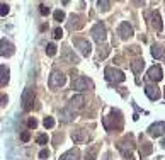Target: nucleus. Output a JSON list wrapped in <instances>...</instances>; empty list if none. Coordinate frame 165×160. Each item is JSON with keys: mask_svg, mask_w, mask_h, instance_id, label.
Returning a JSON list of instances; mask_svg holds the SVG:
<instances>
[{"mask_svg": "<svg viewBox=\"0 0 165 160\" xmlns=\"http://www.w3.org/2000/svg\"><path fill=\"white\" fill-rule=\"evenodd\" d=\"M130 53H131V54L140 53V48H138V46H131V48H130Z\"/></svg>", "mask_w": 165, "mask_h": 160, "instance_id": "38", "label": "nucleus"}, {"mask_svg": "<svg viewBox=\"0 0 165 160\" xmlns=\"http://www.w3.org/2000/svg\"><path fill=\"white\" fill-rule=\"evenodd\" d=\"M27 126H29V128H36V126H38V121H36V119L34 118H29V119H27Z\"/></svg>", "mask_w": 165, "mask_h": 160, "instance_id": "35", "label": "nucleus"}, {"mask_svg": "<svg viewBox=\"0 0 165 160\" xmlns=\"http://www.w3.org/2000/svg\"><path fill=\"white\" fill-rule=\"evenodd\" d=\"M97 7H99V10H109L111 9V2H106V0H99L97 2Z\"/></svg>", "mask_w": 165, "mask_h": 160, "instance_id": "26", "label": "nucleus"}, {"mask_svg": "<svg viewBox=\"0 0 165 160\" xmlns=\"http://www.w3.org/2000/svg\"><path fill=\"white\" fill-rule=\"evenodd\" d=\"M0 46H2V51H0V54H2L3 58H9L14 54V45H10L7 39H2L0 41Z\"/></svg>", "mask_w": 165, "mask_h": 160, "instance_id": "14", "label": "nucleus"}, {"mask_svg": "<svg viewBox=\"0 0 165 160\" xmlns=\"http://www.w3.org/2000/svg\"><path fill=\"white\" fill-rule=\"evenodd\" d=\"M39 12H41L43 16H48V14L51 12V10H49V7H48V5H44V3H41V5H39Z\"/></svg>", "mask_w": 165, "mask_h": 160, "instance_id": "32", "label": "nucleus"}, {"mask_svg": "<svg viewBox=\"0 0 165 160\" xmlns=\"http://www.w3.org/2000/svg\"><path fill=\"white\" fill-rule=\"evenodd\" d=\"M0 9H2V12H0V14H2V17H5L7 14H9V9H10V7L7 5V3H0Z\"/></svg>", "mask_w": 165, "mask_h": 160, "instance_id": "34", "label": "nucleus"}, {"mask_svg": "<svg viewBox=\"0 0 165 160\" xmlns=\"http://www.w3.org/2000/svg\"><path fill=\"white\" fill-rule=\"evenodd\" d=\"M68 21H70V22H68V29H70V31L80 29L82 26H84V22H82V17H80V16H77V14H71Z\"/></svg>", "mask_w": 165, "mask_h": 160, "instance_id": "15", "label": "nucleus"}, {"mask_svg": "<svg viewBox=\"0 0 165 160\" xmlns=\"http://www.w3.org/2000/svg\"><path fill=\"white\" fill-rule=\"evenodd\" d=\"M5 104H7V97L2 96V106H5Z\"/></svg>", "mask_w": 165, "mask_h": 160, "instance_id": "39", "label": "nucleus"}, {"mask_svg": "<svg viewBox=\"0 0 165 160\" xmlns=\"http://www.w3.org/2000/svg\"><path fill=\"white\" fill-rule=\"evenodd\" d=\"M80 158V152H78V148H71V150H68L66 153H63L60 160H78Z\"/></svg>", "mask_w": 165, "mask_h": 160, "instance_id": "17", "label": "nucleus"}, {"mask_svg": "<svg viewBox=\"0 0 165 160\" xmlns=\"http://www.w3.org/2000/svg\"><path fill=\"white\" fill-rule=\"evenodd\" d=\"M89 134L85 129H75V131H71V140L75 141V143H84V141H87Z\"/></svg>", "mask_w": 165, "mask_h": 160, "instance_id": "16", "label": "nucleus"}, {"mask_svg": "<svg viewBox=\"0 0 165 160\" xmlns=\"http://www.w3.org/2000/svg\"><path fill=\"white\" fill-rule=\"evenodd\" d=\"M53 38H55V39H62V38H63L62 27H55V31H53Z\"/></svg>", "mask_w": 165, "mask_h": 160, "instance_id": "30", "label": "nucleus"}, {"mask_svg": "<svg viewBox=\"0 0 165 160\" xmlns=\"http://www.w3.org/2000/svg\"><path fill=\"white\" fill-rule=\"evenodd\" d=\"M60 118H62L65 123L71 121V119H73V114H71V109L68 107V109H63V111H60Z\"/></svg>", "mask_w": 165, "mask_h": 160, "instance_id": "24", "label": "nucleus"}, {"mask_svg": "<svg viewBox=\"0 0 165 160\" xmlns=\"http://www.w3.org/2000/svg\"><path fill=\"white\" fill-rule=\"evenodd\" d=\"M33 102H34V89L27 87L22 92V107L24 111H31L33 109Z\"/></svg>", "mask_w": 165, "mask_h": 160, "instance_id": "5", "label": "nucleus"}, {"mask_svg": "<svg viewBox=\"0 0 165 160\" xmlns=\"http://www.w3.org/2000/svg\"><path fill=\"white\" fill-rule=\"evenodd\" d=\"M94 87V83H92V80H89L87 77H77L71 82V89H75V90H89V89H92Z\"/></svg>", "mask_w": 165, "mask_h": 160, "instance_id": "4", "label": "nucleus"}, {"mask_svg": "<svg viewBox=\"0 0 165 160\" xmlns=\"http://www.w3.org/2000/svg\"><path fill=\"white\" fill-rule=\"evenodd\" d=\"M162 147L165 148V138H163V140H162Z\"/></svg>", "mask_w": 165, "mask_h": 160, "instance_id": "40", "label": "nucleus"}, {"mask_svg": "<svg viewBox=\"0 0 165 160\" xmlns=\"http://www.w3.org/2000/svg\"><path fill=\"white\" fill-rule=\"evenodd\" d=\"M104 75H106V78L109 80V82H114V83L124 82V73L121 70H117V68H114V67H107L106 70H104Z\"/></svg>", "mask_w": 165, "mask_h": 160, "instance_id": "3", "label": "nucleus"}, {"mask_svg": "<svg viewBox=\"0 0 165 160\" xmlns=\"http://www.w3.org/2000/svg\"><path fill=\"white\" fill-rule=\"evenodd\" d=\"M146 78L148 80H153V82H158V80H162V68L158 67V65H153L152 68L148 70V73H146Z\"/></svg>", "mask_w": 165, "mask_h": 160, "instance_id": "11", "label": "nucleus"}, {"mask_svg": "<svg viewBox=\"0 0 165 160\" xmlns=\"http://www.w3.org/2000/svg\"><path fill=\"white\" fill-rule=\"evenodd\" d=\"M145 68V61H143V58H136V60L131 61V70L135 72L136 75L141 73V70Z\"/></svg>", "mask_w": 165, "mask_h": 160, "instance_id": "18", "label": "nucleus"}, {"mask_svg": "<svg viewBox=\"0 0 165 160\" xmlns=\"http://www.w3.org/2000/svg\"><path fill=\"white\" fill-rule=\"evenodd\" d=\"M102 125L104 128L107 129V131H114V129H121V126H123V118H121V112L119 111H111L109 116H106V118L102 119Z\"/></svg>", "mask_w": 165, "mask_h": 160, "instance_id": "1", "label": "nucleus"}, {"mask_svg": "<svg viewBox=\"0 0 165 160\" xmlns=\"http://www.w3.org/2000/svg\"><path fill=\"white\" fill-rule=\"evenodd\" d=\"M163 90H165V89H163Z\"/></svg>", "mask_w": 165, "mask_h": 160, "instance_id": "41", "label": "nucleus"}, {"mask_svg": "<svg viewBox=\"0 0 165 160\" xmlns=\"http://www.w3.org/2000/svg\"><path fill=\"white\" fill-rule=\"evenodd\" d=\"M117 36L121 39H130L133 36V27L130 22H121L119 24V29H117Z\"/></svg>", "mask_w": 165, "mask_h": 160, "instance_id": "9", "label": "nucleus"}, {"mask_svg": "<svg viewBox=\"0 0 165 160\" xmlns=\"http://www.w3.org/2000/svg\"><path fill=\"white\" fill-rule=\"evenodd\" d=\"M63 19H65V12H63V10H56V12H55V21L62 22Z\"/></svg>", "mask_w": 165, "mask_h": 160, "instance_id": "31", "label": "nucleus"}, {"mask_svg": "<svg viewBox=\"0 0 165 160\" xmlns=\"http://www.w3.org/2000/svg\"><path fill=\"white\" fill-rule=\"evenodd\" d=\"M152 56L155 60H160V58H165V49L162 45H153L152 46Z\"/></svg>", "mask_w": 165, "mask_h": 160, "instance_id": "19", "label": "nucleus"}, {"mask_svg": "<svg viewBox=\"0 0 165 160\" xmlns=\"http://www.w3.org/2000/svg\"><path fill=\"white\" fill-rule=\"evenodd\" d=\"M85 107V97L82 96H73L70 99V109L71 111H80V109Z\"/></svg>", "mask_w": 165, "mask_h": 160, "instance_id": "10", "label": "nucleus"}, {"mask_svg": "<svg viewBox=\"0 0 165 160\" xmlns=\"http://www.w3.org/2000/svg\"><path fill=\"white\" fill-rule=\"evenodd\" d=\"M152 27L155 31H162V19H160V14L158 12H153L152 14Z\"/></svg>", "mask_w": 165, "mask_h": 160, "instance_id": "20", "label": "nucleus"}, {"mask_svg": "<svg viewBox=\"0 0 165 160\" xmlns=\"http://www.w3.org/2000/svg\"><path fill=\"white\" fill-rule=\"evenodd\" d=\"M7 83H9V68L5 65H2V82H0V85L5 87Z\"/></svg>", "mask_w": 165, "mask_h": 160, "instance_id": "25", "label": "nucleus"}, {"mask_svg": "<svg viewBox=\"0 0 165 160\" xmlns=\"http://www.w3.org/2000/svg\"><path fill=\"white\" fill-rule=\"evenodd\" d=\"M65 80H66V77L62 73V72L55 70L51 73V77H49V87H51V89H58V87L65 85Z\"/></svg>", "mask_w": 165, "mask_h": 160, "instance_id": "6", "label": "nucleus"}, {"mask_svg": "<svg viewBox=\"0 0 165 160\" xmlns=\"http://www.w3.org/2000/svg\"><path fill=\"white\" fill-rule=\"evenodd\" d=\"M153 152V145L152 143H141L140 145V155L145 157V155H150Z\"/></svg>", "mask_w": 165, "mask_h": 160, "instance_id": "21", "label": "nucleus"}, {"mask_svg": "<svg viewBox=\"0 0 165 160\" xmlns=\"http://www.w3.org/2000/svg\"><path fill=\"white\" fill-rule=\"evenodd\" d=\"M117 150L123 153V157H131L133 150H135V143H133V136H126L117 143Z\"/></svg>", "mask_w": 165, "mask_h": 160, "instance_id": "2", "label": "nucleus"}, {"mask_svg": "<svg viewBox=\"0 0 165 160\" xmlns=\"http://www.w3.org/2000/svg\"><path fill=\"white\" fill-rule=\"evenodd\" d=\"M107 54H109V46H102V48L99 49V58L102 60V58H106Z\"/></svg>", "mask_w": 165, "mask_h": 160, "instance_id": "29", "label": "nucleus"}, {"mask_svg": "<svg viewBox=\"0 0 165 160\" xmlns=\"http://www.w3.org/2000/svg\"><path fill=\"white\" fill-rule=\"evenodd\" d=\"M97 150H99V147H97V145H94V147H90L87 152H85V158H84V160H95V155H97Z\"/></svg>", "mask_w": 165, "mask_h": 160, "instance_id": "22", "label": "nucleus"}, {"mask_svg": "<svg viewBox=\"0 0 165 160\" xmlns=\"http://www.w3.org/2000/svg\"><path fill=\"white\" fill-rule=\"evenodd\" d=\"M56 49H58V48H56L55 43H49V45L46 46V53H48L49 56H55V54H56Z\"/></svg>", "mask_w": 165, "mask_h": 160, "instance_id": "27", "label": "nucleus"}, {"mask_svg": "<svg viewBox=\"0 0 165 160\" xmlns=\"http://www.w3.org/2000/svg\"><path fill=\"white\" fill-rule=\"evenodd\" d=\"M48 157H49V152H48V150H41V152H39V158L46 160Z\"/></svg>", "mask_w": 165, "mask_h": 160, "instance_id": "37", "label": "nucleus"}, {"mask_svg": "<svg viewBox=\"0 0 165 160\" xmlns=\"http://www.w3.org/2000/svg\"><path fill=\"white\" fill-rule=\"evenodd\" d=\"M21 140H22V141H29L31 140V133L29 131H24L22 134H21Z\"/></svg>", "mask_w": 165, "mask_h": 160, "instance_id": "36", "label": "nucleus"}, {"mask_svg": "<svg viewBox=\"0 0 165 160\" xmlns=\"http://www.w3.org/2000/svg\"><path fill=\"white\" fill-rule=\"evenodd\" d=\"M73 45L77 46L78 49H80V53L84 54V56H89L92 51V46H90V43L87 41V39H84V38H75L73 39Z\"/></svg>", "mask_w": 165, "mask_h": 160, "instance_id": "7", "label": "nucleus"}, {"mask_svg": "<svg viewBox=\"0 0 165 160\" xmlns=\"http://www.w3.org/2000/svg\"><path fill=\"white\" fill-rule=\"evenodd\" d=\"M145 94L148 96V99H152V101L160 99V89L157 85H153V83H148V85L145 87Z\"/></svg>", "mask_w": 165, "mask_h": 160, "instance_id": "13", "label": "nucleus"}, {"mask_svg": "<svg viewBox=\"0 0 165 160\" xmlns=\"http://www.w3.org/2000/svg\"><path fill=\"white\" fill-rule=\"evenodd\" d=\"M48 140H49L48 134H39V136H38V143L39 145H46V143H48Z\"/></svg>", "mask_w": 165, "mask_h": 160, "instance_id": "33", "label": "nucleus"}, {"mask_svg": "<svg viewBox=\"0 0 165 160\" xmlns=\"http://www.w3.org/2000/svg\"><path fill=\"white\" fill-rule=\"evenodd\" d=\"M148 133L152 134V136H162V134L165 133V123L163 121H158V123H155V125H152L148 128Z\"/></svg>", "mask_w": 165, "mask_h": 160, "instance_id": "12", "label": "nucleus"}, {"mask_svg": "<svg viewBox=\"0 0 165 160\" xmlns=\"http://www.w3.org/2000/svg\"><path fill=\"white\" fill-rule=\"evenodd\" d=\"M43 125H44V128H53V126H55V119L53 118H44V121H43Z\"/></svg>", "mask_w": 165, "mask_h": 160, "instance_id": "28", "label": "nucleus"}, {"mask_svg": "<svg viewBox=\"0 0 165 160\" xmlns=\"http://www.w3.org/2000/svg\"><path fill=\"white\" fill-rule=\"evenodd\" d=\"M63 53H65V60H68L70 63H78V56L75 53H70L68 48H63Z\"/></svg>", "mask_w": 165, "mask_h": 160, "instance_id": "23", "label": "nucleus"}, {"mask_svg": "<svg viewBox=\"0 0 165 160\" xmlns=\"http://www.w3.org/2000/svg\"><path fill=\"white\" fill-rule=\"evenodd\" d=\"M92 38H94L99 45H100V43H104V39H106V27H104L102 22L95 24V26L92 27Z\"/></svg>", "mask_w": 165, "mask_h": 160, "instance_id": "8", "label": "nucleus"}]
</instances>
